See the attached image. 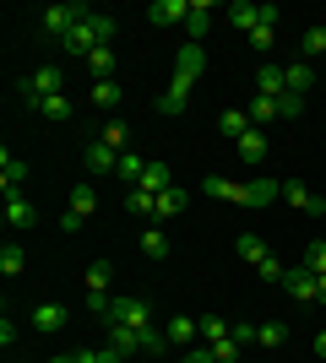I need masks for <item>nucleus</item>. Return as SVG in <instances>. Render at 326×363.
<instances>
[{
	"mask_svg": "<svg viewBox=\"0 0 326 363\" xmlns=\"http://www.w3.org/2000/svg\"><path fill=\"white\" fill-rule=\"evenodd\" d=\"M202 71H207V49H202V44H185L180 55H174V76H185V82H196Z\"/></svg>",
	"mask_w": 326,
	"mask_h": 363,
	"instance_id": "nucleus-14",
	"label": "nucleus"
},
{
	"mask_svg": "<svg viewBox=\"0 0 326 363\" xmlns=\"http://www.w3.org/2000/svg\"><path fill=\"white\" fill-rule=\"evenodd\" d=\"M82 282H87V293H109V282H114V266H109V260H93Z\"/></svg>",
	"mask_w": 326,
	"mask_h": 363,
	"instance_id": "nucleus-31",
	"label": "nucleus"
},
{
	"mask_svg": "<svg viewBox=\"0 0 326 363\" xmlns=\"http://www.w3.org/2000/svg\"><path fill=\"white\" fill-rule=\"evenodd\" d=\"M321 303H326V277H321Z\"/></svg>",
	"mask_w": 326,
	"mask_h": 363,
	"instance_id": "nucleus-48",
	"label": "nucleus"
},
{
	"mask_svg": "<svg viewBox=\"0 0 326 363\" xmlns=\"http://www.w3.org/2000/svg\"><path fill=\"white\" fill-rule=\"evenodd\" d=\"M190 92H196V82H185V76H174L169 87H163V98H158V114H185Z\"/></svg>",
	"mask_w": 326,
	"mask_h": 363,
	"instance_id": "nucleus-10",
	"label": "nucleus"
},
{
	"mask_svg": "<svg viewBox=\"0 0 326 363\" xmlns=\"http://www.w3.org/2000/svg\"><path fill=\"white\" fill-rule=\"evenodd\" d=\"M82 163H87V174H114V168H120V152L104 147V141H93V147L82 152Z\"/></svg>",
	"mask_w": 326,
	"mask_h": 363,
	"instance_id": "nucleus-16",
	"label": "nucleus"
},
{
	"mask_svg": "<svg viewBox=\"0 0 326 363\" xmlns=\"http://www.w3.org/2000/svg\"><path fill=\"white\" fill-rule=\"evenodd\" d=\"M125 212L147 223V217H158V196H147V190H131V196H125Z\"/></svg>",
	"mask_w": 326,
	"mask_h": 363,
	"instance_id": "nucleus-30",
	"label": "nucleus"
},
{
	"mask_svg": "<svg viewBox=\"0 0 326 363\" xmlns=\"http://www.w3.org/2000/svg\"><path fill=\"white\" fill-rule=\"evenodd\" d=\"M256 342H261V347H283V342H288V325H283V320H266Z\"/></svg>",
	"mask_w": 326,
	"mask_h": 363,
	"instance_id": "nucleus-38",
	"label": "nucleus"
},
{
	"mask_svg": "<svg viewBox=\"0 0 326 363\" xmlns=\"http://www.w3.org/2000/svg\"><path fill=\"white\" fill-rule=\"evenodd\" d=\"M234 250H239V260H250V266H261V260H266V239H261V233H239Z\"/></svg>",
	"mask_w": 326,
	"mask_h": 363,
	"instance_id": "nucleus-29",
	"label": "nucleus"
},
{
	"mask_svg": "<svg viewBox=\"0 0 326 363\" xmlns=\"http://www.w3.org/2000/svg\"><path fill=\"white\" fill-rule=\"evenodd\" d=\"M299 55H305V60L326 55V28H310V33H305V38H299Z\"/></svg>",
	"mask_w": 326,
	"mask_h": 363,
	"instance_id": "nucleus-37",
	"label": "nucleus"
},
{
	"mask_svg": "<svg viewBox=\"0 0 326 363\" xmlns=\"http://www.w3.org/2000/svg\"><path fill=\"white\" fill-rule=\"evenodd\" d=\"M28 255H22V244H0V277H22Z\"/></svg>",
	"mask_w": 326,
	"mask_h": 363,
	"instance_id": "nucleus-33",
	"label": "nucleus"
},
{
	"mask_svg": "<svg viewBox=\"0 0 326 363\" xmlns=\"http://www.w3.org/2000/svg\"><path fill=\"white\" fill-rule=\"evenodd\" d=\"M180 363H217V358H212V347H185Z\"/></svg>",
	"mask_w": 326,
	"mask_h": 363,
	"instance_id": "nucleus-45",
	"label": "nucleus"
},
{
	"mask_svg": "<svg viewBox=\"0 0 326 363\" xmlns=\"http://www.w3.org/2000/svg\"><path fill=\"white\" fill-rule=\"evenodd\" d=\"M49 363H71V358H49Z\"/></svg>",
	"mask_w": 326,
	"mask_h": 363,
	"instance_id": "nucleus-49",
	"label": "nucleus"
},
{
	"mask_svg": "<svg viewBox=\"0 0 326 363\" xmlns=\"http://www.w3.org/2000/svg\"><path fill=\"white\" fill-rule=\"evenodd\" d=\"M93 33H98V44H109V49H114V16H104V11H98V16H93Z\"/></svg>",
	"mask_w": 326,
	"mask_h": 363,
	"instance_id": "nucleus-42",
	"label": "nucleus"
},
{
	"mask_svg": "<svg viewBox=\"0 0 326 363\" xmlns=\"http://www.w3.org/2000/svg\"><path fill=\"white\" fill-rule=\"evenodd\" d=\"M305 104H310V98H294V92H283V98H278V114H283V120H299V114H305Z\"/></svg>",
	"mask_w": 326,
	"mask_h": 363,
	"instance_id": "nucleus-41",
	"label": "nucleus"
},
{
	"mask_svg": "<svg viewBox=\"0 0 326 363\" xmlns=\"http://www.w3.org/2000/svg\"><path fill=\"white\" fill-rule=\"evenodd\" d=\"M163 336H169V347H196V336H202V320H185V315H174L169 325H163Z\"/></svg>",
	"mask_w": 326,
	"mask_h": 363,
	"instance_id": "nucleus-13",
	"label": "nucleus"
},
{
	"mask_svg": "<svg viewBox=\"0 0 326 363\" xmlns=\"http://www.w3.org/2000/svg\"><path fill=\"white\" fill-rule=\"evenodd\" d=\"M98 141H104V147H114V152H131V130H125L120 120H109L104 130H98Z\"/></svg>",
	"mask_w": 326,
	"mask_h": 363,
	"instance_id": "nucleus-35",
	"label": "nucleus"
},
{
	"mask_svg": "<svg viewBox=\"0 0 326 363\" xmlns=\"http://www.w3.org/2000/svg\"><path fill=\"white\" fill-rule=\"evenodd\" d=\"M283 272H288V266H283L278 255H266L261 266H256V277H266V282H283Z\"/></svg>",
	"mask_w": 326,
	"mask_h": 363,
	"instance_id": "nucleus-43",
	"label": "nucleus"
},
{
	"mask_svg": "<svg viewBox=\"0 0 326 363\" xmlns=\"http://www.w3.org/2000/svg\"><path fill=\"white\" fill-rule=\"evenodd\" d=\"M245 114H250V125H256V130H266L272 120H283V114H278V98H261V92L250 98V108H245Z\"/></svg>",
	"mask_w": 326,
	"mask_h": 363,
	"instance_id": "nucleus-23",
	"label": "nucleus"
},
{
	"mask_svg": "<svg viewBox=\"0 0 326 363\" xmlns=\"http://www.w3.org/2000/svg\"><path fill=\"white\" fill-rule=\"evenodd\" d=\"M147 163H153V157H141V152H120V168H114V179H125L131 190H136L141 174H147Z\"/></svg>",
	"mask_w": 326,
	"mask_h": 363,
	"instance_id": "nucleus-19",
	"label": "nucleus"
},
{
	"mask_svg": "<svg viewBox=\"0 0 326 363\" xmlns=\"http://www.w3.org/2000/svg\"><path fill=\"white\" fill-rule=\"evenodd\" d=\"M65 325H71V315H65V303H38V309H33V331L55 336V331H65Z\"/></svg>",
	"mask_w": 326,
	"mask_h": 363,
	"instance_id": "nucleus-12",
	"label": "nucleus"
},
{
	"mask_svg": "<svg viewBox=\"0 0 326 363\" xmlns=\"http://www.w3.org/2000/svg\"><path fill=\"white\" fill-rule=\"evenodd\" d=\"M229 336H234V325H229L223 315H202V342H207V347H217V342H229Z\"/></svg>",
	"mask_w": 326,
	"mask_h": 363,
	"instance_id": "nucleus-26",
	"label": "nucleus"
},
{
	"mask_svg": "<svg viewBox=\"0 0 326 363\" xmlns=\"http://www.w3.org/2000/svg\"><path fill=\"white\" fill-rule=\"evenodd\" d=\"M299 266H310L315 277H326V244L315 239V244H305V260H299Z\"/></svg>",
	"mask_w": 326,
	"mask_h": 363,
	"instance_id": "nucleus-39",
	"label": "nucleus"
},
{
	"mask_svg": "<svg viewBox=\"0 0 326 363\" xmlns=\"http://www.w3.org/2000/svg\"><path fill=\"white\" fill-rule=\"evenodd\" d=\"M202 190L212 201H234V206H272V201L283 196V184L278 179H250V184H229L223 174H207Z\"/></svg>",
	"mask_w": 326,
	"mask_h": 363,
	"instance_id": "nucleus-1",
	"label": "nucleus"
},
{
	"mask_svg": "<svg viewBox=\"0 0 326 363\" xmlns=\"http://www.w3.org/2000/svg\"><path fill=\"white\" fill-rule=\"evenodd\" d=\"M33 114H44V120L65 125V120H71V98H65V92H55V98H44V104L33 108Z\"/></svg>",
	"mask_w": 326,
	"mask_h": 363,
	"instance_id": "nucleus-28",
	"label": "nucleus"
},
{
	"mask_svg": "<svg viewBox=\"0 0 326 363\" xmlns=\"http://www.w3.org/2000/svg\"><path fill=\"white\" fill-rule=\"evenodd\" d=\"M104 325H131V331H147V325H153V303L141 298V293H125V298H114V309H109Z\"/></svg>",
	"mask_w": 326,
	"mask_h": 363,
	"instance_id": "nucleus-3",
	"label": "nucleus"
},
{
	"mask_svg": "<svg viewBox=\"0 0 326 363\" xmlns=\"http://www.w3.org/2000/svg\"><path fill=\"white\" fill-rule=\"evenodd\" d=\"M6 228H11V233H28V228H38V206H33L22 190H16V196H6Z\"/></svg>",
	"mask_w": 326,
	"mask_h": 363,
	"instance_id": "nucleus-7",
	"label": "nucleus"
},
{
	"mask_svg": "<svg viewBox=\"0 0 326 363\" xmlns=\"http://www.w3.org/2000/svg\"><path fill=\"white\" fill-rule=\"evenodd\" d=\"M283 293L294 303H321V277H315L310 266H288V272H283Z\"/></svg>",
	"mask_w": 326,
	"mask_h": 363,
	"instance_id": "nucleus-4",
	"label": "nucleus"
},
{
	"mask_svg": "<svg viewBox=\"0 0 326 363\" xmlns=\"http://www.w3.org/2000/svg\"><path fill=\"white\" fill-rule=\"evenodd\" d=\"M93 104L98 108H120V82L109 76V82H93Z\"/></svg>",
	"mask_w": 326,
	"mask_h": 363,
	"instance_id": "nucleus-36",
	"label": "nucleus"
},
{
	"mask_svg": "<svg viewBox=\"0 0 326 363\" xmlns=\"http://www.w3.org/2000/svg\"><path fill=\"white\" fill-rule=\"evenodd\" d=\"M185 16H190V0H153V6H147V22H158V28L185 22Z\"/></svg>",
	"mask_w": 326,
	"mask_h": 363,
	"instance_id": "nucleus-15",
	"label": "nucleus"
},
{
	"mask_svg": "<svg viewBox=\"0 0 326 363\" xmlns=\"http://www.w3.org/2000/svg\"><path fill=\"white\" fill-rule=\"evenodd\" d=\"M272 38H278V22H261V28L250 33V49H256V55H266V49H272Z\"/></svg>",
	"mask_w": 326,
	"mask_h": 363,
	"instance_id": "nucleus-40",
	"label": "nucleus"
},
{
	"mask_svg": "<svg viewBox=\"0 0 326 363\" xmlns=\"http://www.w3.org/2000/svg\"><path fill=\"white\" fill-rule=\"evenodd\" d=\"M93 16H98V11H93ZM93 16H87V22H77V28H71V33H65V38H60V49H65V55H82V60H87V55H93V49H98Z\"/></svg>",
	"mask_w": 326,
	"mask_h": 363,
	"instance_id": "nucleus-9",
	"label": "nucleus"
},
{
	"mask_svg": "<svg viewBox=\"0 0 326 363\" xmlns=\"http://www.w3.org/2000/svg\"><path fill=\"white\" fill-rule=\"evenodd\" d=\"M234 152H239L245 163H261V157H266V130H256V125H250L245 136L234 141Z\"/></svg>",
	"mask_w": 326,
	"mask_h": 363,
	"instance_id": "nucleus-21",
	"label": "nucleus"
},
{
	"mask_svg": "<svg viewBox=\"0 0 326 363\" xmlns=\"http://www.w3.org/2000/svg\"><path fill=\"white\" fill-rule=\"evenodd\" d=\"M283 82H288V92H294V98H310V82H315L310 60H294V65H283Z\"/></svg>",
	"mask_w": 326,
	"mask_h": 363,
	"instance_id": "nucleus-18",
	"label": "nucleus"
},
{
	"mask_svg": "<svg viewBox=\"0 0 326 363\" xmlns=\"http://www.w3.org/2000/svg\"><path fill=\"white\" fill-rule=\"evenodd\" d=\"M71 212H77L82 223H87V217L98 212V190H93L87 179H82V184H71Z\"/></svg>",
	"mask_w": 326,
	"mask_h": 363,
	"instance_id": "nucleus-24",
	"label": "nucleus"
},
{
	"mask_svg": "<svg viewBox=\"0 0 326 363\" xmlns=\"http://www.w3.org/2000/svg\"><path fill=\"white\" fill-rule=\"evenodd\" d=\"M60 87H65L60 65H38V71H33L28 82L16 87V98H22V104H28V108H38V104H44V98H55V92H60Z\"/></svg>",
	"mask_w": 326,
	"mask_h": 363,
	"instance_id": "nucleus-2",
	"label": "nucleus"
},
{
	"mask_svg": "<svg viewBox=\"0 0 326 363\" xmlns=\"http://www.w3.org/2000/svg\"><path fill=\"white\" fill-rule=\"evenodd\" d=\"M153 331V325H147ZM147 331H131V325H109V347L120 352V358H141L147 352Z\"/></svg>",
	"mask_w": 326,
	"mask_h": 363,
	"instance_id": "nucleus-8",
	"label": "nucleus"
},
{
	"mask_svg": "<svg viewBox=\"0 0 326 363\" xmlns=\"http://www.w3.org/2000/svg\"><path fill=\"white\" fill-rule=\"evenodd\" d=\"M136 190H147V196H163V190H174L169 163H147V174H141V184H136Z\"/></svg>",
	"mask_w": 326,
	"mask_h": 363,
	"instance_id": "nucleus-20",
	"label": "nucleus"
},
{
	"mask_svg": "<svg viewBox=\"0 0 326 363\" xmlns=\"http://www.w3.org/2000/svg\"><path fill=\"white\" fill-rule=\"evenodd\" d=\"M180 212H185V190L174 184V190H163V196H158V223H169V217H180Z\"/></svg>",
	"mask_w": 326,
	"mask_h": 363,
	"instance_id": "nucleus-32",
	"label": "nucleus"
},
{
	"mask_svg": "<svg viewBox=\"0 0 326 363\" xmlns=\"http://www.w3.org/2000/svg\"><path fill=\"white\" fill-rule=\"evenodd\" d=\"M217 130H223L229 141H239L250 130V114H245V108H223V114H217Z\"/></svg>",
	"mask_w": 326,
	"mask_h": 363,
	"instance_id": "nucleus-25",
	"label": "nucleus"
},
{
	"mask_svg": "<svg viewBox=\"0 0 326 363\" xmlns=\"http://www.w3.org/2000/svg\"><path fill=\"white\" fill-rule=\"evenodd\" d=\"M141 255H147V260H169V239H163V228H141Z\"/></svg>",
	"mask_w": 326,
	"mask_h": 363,
	"instance_id": "nucleus-27",
	"label": "nucleus"
},
{
	"mask_svg": "<svg viewBox=\"0 0 326 363\" xmlns=\"http://www.w3.org/2000/svg\"><path fill=\"white\" fill-rule=\"evenodd\" d=\"M256 336H261V325H250V320H239V325H234V342H239V347H250Z\"/></svg>",
	"mask_w": 326,
	"mask_h": 363,
	"instance_id": "nucleus-44",
	"label": "nucleus"
},
{
	"mask_svg": "<svg viewBox=\"0 0 326 363\" xmlns=\"http://www.w3.org/2000/svg\"><path fill=\"white\" fill-rule=\"evenodd\" d=\"M315 358H326V331H321V336H315Z\"/></svg>",
	"mask_w": 326,
	"mask_h": 363,
	"instance_id": "nucleus-47",
	"label": "nucleus"
},
{
	"mask_svg": "<svg viewBox=\"0 0 326 363\" xmlns=\"http://www.w3.org/2000/svg\"><path fill=\"white\" fill-rule=\"evenodd\" d=\"M207 28H212V0H190V16H185V44H202Z\"/></svg>",
	"mask_w": 326,
	"mask_h": 363,
	"instance_id": "nucleus-11",
	"label": "nucleus"
},
{
	"mask_svg": "<svg viewBox=\"0 0 326 363\" xmlns=\"http://www.w3.org/2000/svg\"><path fill=\"white\" fill-rule=\"evenodd\" d=\"M71 363H104V347H82V352H71Z\"/></svg>",
	"mask_w": 326,
	"mask_h": 363,
	"instance_id": "nucleus-46",
	"label": "nucleus"
},
{
	"mask_svg": "<svg viewBox=\"0 0 326 363\" xmlns=\"http://www.w3.org/2000/svg\"><path fill=\"white\" fill-rule=\"evenodd\" d=\"M0 184H6V196H16V190L28 184V163L11 157V152H0Z\"/></svg>",
	"mask_w": 326,
	"mask_h": 363,
	"instance_id": "nucleus-17",
	"label": "nucleus"
},
{
	"mask_svg": "<svg viewBox=\"0 0 326 363\" xmlns=\"http://www.w3.org/2000/svg\"><path fill=\"white\" fill-rule=\"evenodd\" d=\"M87 16H93V6H82V0H77V6H49L38 28H44L49 38H65V33L77 28V22H87Z\"/></svg>",
	"mask_w": 326,
	"mask_h": 363,
	"instance_id": "nucleus-5",
	"label": "nucleus"
},
{
	"mask_svg": "<svg viewBox=\"0 0 326 363\" xmlns=\"http://www.w3.org/2000/svg\"><path fill=\"white\" fill-rule=\"evenodd\" d=\"M256 92H261V98H283V92H288L283 65H261V71H256Z\"/></svg>",
	"mask_w": 326,
	"mask_h": 363,
	"instance_id": "nucleus-22",
	"label": "nucleus"
},
{
	"mask_svg": "<svg viewBox=\"0 0 326 363\" xmlns=\"http://www.w3.org/2000/svg\"><path fill=\"white\" fill-rule=\"evenodd\" d=\"M283 201H288L294 212H305V217H321V212H326V201L315 196L305 179H283Z\"/></svg>",
	"mask_w": 326,
	"mask_h": 363,
	"instance_id": "nucleus-6",
	"label": "nucleus"
},
{
	"mask_svg": "<svg viewBox=\"0 0 326 363\" xmlns=\"http://www.w3.org/2000/svg\"><path fill=\"white\" fill-rule=\"evenodd\" d=\"M87 65H93V82H109V76H114V49L98 44L93 55H87Z\"/></svg>",
	"mask_w": 326,
	"mask_h": 363,
	"instance_id": "nucleus-34",
	"label": "nucleus"
}]
</instances>
